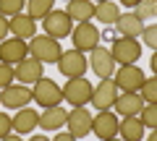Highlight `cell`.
I'll list each match as a JSON object with an SVG mask.
<instances>
[{
	"label": "cell",
	"mask_w": 157,
	"mask_h": 141,
	"mask_svg": "<svg viewBox=\"0 0 157 141\" xmlns=\"http://www.w3.org/2000/svg\"><path fill=\"white\" fill-rule=\"evenodd\" d=\"M141 0H121V6H126V8H136Z\"/></svg>",
	"instance_id": "cell-34"
},
{
	"label": "cell",
	"mask_w": 157,
	"mask_h": 141,
	"mask_svg": "<svg viewBox=\"0 0 157 141\" xmlns=\"http://www.w3.org/2000/svg\"><path fill=\"white\" fill-rule=\"evenodd\" d=\"M13 73H16V81L18 84H37L39 79H42V63L34 60V58H26V60H21L16 68H13Z\"/></svg>",
	"instance_id": "cell-17"
},
{
	"label": "cell",
	"mask_w": 157,
	"mask_h": 141,
	"mask_svg": "<svg viewBox=\"0 0 157 141\" xmlns=\"http://www.w3.org/2000/svg\"><path fill=\"white\" fill-rule=\"evenodd\" d=\"M94 3L92 0H71L66 8V13L71 16V21H78V24H84V21H92L94 18Z\"/></svg>",
	"instance_id": "cell-22"
},
{
	"label": "cell",
	"mask_w": 157,
	"mask_h": 141,
	"mask_svg": "<svg viewBox=\"0 0 157 141\" xmlns=\"http://www.w3.org/2000/svg\"><path fill=\"white\" fill-rule=\"evenodd\" d=\"M24 8H26V0H0V16H16V13H24Z\"/></svg>",
	"instance_id": "cell-26"
},
{
	"label": "cell",
	"mask_w": 157,
	"mask_h": 141,
	"mask_svg": "<svg viewBox=\"0 0 157 141\" xmlns=\"http://www.w3.org/2000/svg\"><path fill=\"white\" fill-rule=\"evenodd\" d=\"M66 118H68V110L55 105V107H45V113L39 115V128L42 131H60L66 125Z\"/></svg>",
	"instance_id": "cell-19"
},
{
	"label": "cell",
	"mask_w": 157,
	"mask_h": 141,
	"mask_svg": "<svg viewBox=\"0 0 157 141\" xmlns=\"http://www.w3.org/2000/svg\"><path fill=\"white\" fill-rule=\"evenodd\" d=\"M92 120H94V115H92L86 107H73V110H68V118H66L68 133H73L76 139L89 136V133H92Z\"/></svg>",
	"instance_id": "cell-11"
},
{
	"label": "cell",
	"mask_w": 157,
	"mask_h": 141,
	"mask_svg": "<svg viewBox=\"0 0 157 141\" xmlns=\"http://www.w3.org/2000/svg\"><path fill=\"white\" fill-rule=\"evenodd\" d=\"M16 81V73H13V65H6V63H0V89H6Z\"/></svg>",
	"instance_id": "cell-29"
},
{
	"label": "cell",
	"mask_w": 157,
	"mask_h": 141,
	"mask_svg": "<svg viewBox=\"0 0 157 141\" xmlns=\"http://www.w3.org/2000/svg\"><path fill=\"white\" fill-rule=\"evenodd\" d=\"M29 141H50V139H47V136H39V133H34Z\"/></svg>",
	"instance_id": "cell-37"
},
{
	"label": "cell",
	"mask_w": 157,
	"mask_h": 141,
	"mask_svg": "<svg viewBox=\"0 0 157 141\" xmlns=\"http://www.w3.org/2000/svg\"><path fill=\"white\" fill-rule=\"evenodd\" d=\"M60 55H63L60 42L52 39V37H47V34H42V37H32V39H29V58L39 60L42 65H45V63H58Z\"/></svg>",
	"instance_id": "cell-1"
},
{
	"label": "cell",
	"mask_w": 157,
	"mask_h": 141,
	"mask_svg": "<svg viewBox=\"0 0 157 141\" xmlns=\"http://www.w3.org/2000/svg\"><path fill=\"white\" fill-rule=\"evenodd\" d=\"M134 13L141 18V21H147V18H155V16H157V0H141L139 6H136Z\"/></svg>",
	"instance_id": "cell-27"
},
{
	"label": "cell",
	"mask_w": 157,
	"mask_h": 141,
	"mask_svg": "<svg viewBox=\"0 0 157 141\" xmlns=\"http://www.w3.org/2000/svg\"><path fill=\"white\" fill-rule=\"evenodd\" d=\"M105 141H123V139H115V136H113V139H105Z\"/></svg>",
	"instance_id": "cell-39"
},
{
	"label": "cell",
	"mask_w": 157,
	"mask_h": 141,
	"mask_svg": "<svg viewBox=\"0 0 157 141\" xmlns=\"http://www.w3.org/2000/svg\"><path fill=\"white\" fill-rule=\"evenodd\" d=\"M113 81H115L118 91H139L141 86H144L147 76H144V71L136 68V65H121V68H115Z\"/></svg>",
	"instance_id": "cell-8"
},
{
	"label": "cell",
	"mask_w": 157,
	"mask_h": 141,
	"mask_svg": "<svg viewBox=\"0 0 157 141\" xmlns=\"http://www.w3.org/2000/svg\"><path fill=\"white\" fill-rule=\"evenodd\" d=\"M34 99L32 89H29L26 84H11L6 86V89H0V105L8 110H21V107H29V102Z\"/></svg>",
	"instance_id": "cell-7"
},
{
	"label": "cell",
	"mask_w": 157,
	"mask_h": 141,
	"mask_svg": "<svg viewBox=\"0 0 157 141\" xmlns=\"http://www.w3.org/2000/svg\"><path fill=\"white\" fill-rule=\"evenodd\" d=\"M118 136L123 141H141L144 139V123L139 115H128L118 123Z\"/></svg>",
	"instance_id": "cell-21"
},
{
	"label": "cell",
	"mask_w": 157,
	"mask_h": 141,
	"mask_svg": "<svg viewBox=\"0 0 157 141\" xmlns=\"http://www.w3.org/2000/svg\"><path fill=\"white\" fill-rule=\"evenodd\" d=\"M141 99H144V105H157V76H152V79L144 81V86L139 89Z\"/></svg>",
	"instance_id": "cell-25"
},
{
	"label": "cell",
	"mask_w": 157,
	"mask_h": 141,
	"mask_svg": "<svg viewBox=\"0 0 157 141\" xmlns=\"http://www.w3.org/2000/svg\"><path fill=\"white\" fill-rule=\"evenodd\" d=\"M11 120H13V133H32L34 128H39V113L32 107H21Z\"/></svg>",
	"instance_id": "cell-20"
},
{
	"label": "cell",
	"mask_w": 157,
	"mask_h": 141,
	"mask_svg": "<svg viewBox=\"0 0 157 141\" xmlns=\"http://www.w3.org/2000/svg\"><path fill=\"white\" fill-rule=\"evenodd\" d=\"M42 29H45L47 37H52V39L60 42L63 37H71L73 21H71V16H68L66 11H55V8H52V11L42 18Z\"/></svg>",
	"instance_id": "cell-4"
},
{
	"label": "cell",
	"mask_w": 157,
	"mask_h": 141,
	"mask_svg": "<svg viewBox=\"0 0 157 141\" xmlns=\"http://www.w3.org/2000/svg\"><path fill=\"white\" fill-rule=\"evenodd\" d=\"M118 115L110 113V110H100V113L94 115V120H92V133L97 136L100 141L105 139H113V136H118Z\"/></svg>",
	"instance_id": "cell-14"
},
{
	"label": "cell",
	"mask_w": 157,
	"mask_h": 141,
	"mask_svg": "<svg viewBox=\"0 0 157 141\" xmlns=\"http://www.w3.org/2000/svg\"><path fill=\"white\" fill-rule=\"evenodd\" d=\"M0 141H24V139H21V136H16V133H8L6 139H0Z\"/></svg>",
	"instance_id": "cell-36"
},
{
	"label": "cell",
	"mask_w": 157,
	"mask_h": 141,
	"mask_svg": "<svg viewBox=\"0 0 157 141\" xmlns=\"http://www.w3.org/2000/svg\"><path fill=\"white\" fill-rule=\"evenodd\" d=\"M58 71H60L66 79H78V76H84V71H86V58H84V52H78V50H66L60 58H58Z\"/></svg>",
	"instance_id": "cell-9"
},
{
	"label": "cell",
	"mask_w": 157,
	"mask_h": 141,
	"mask_svg": "<svg viewBox=\"0 0 157 141\" xmlns=\"http://www.w3.org/2000/svg\"><path fill=\"white\" fill-rule=\"evenodd\" d=\"M97 3H105V0H97Z\"/></svg>",
	"instance_id": "cell-40"
},
{
	"label": "cell",
	"mask_w": 157,
	"mask_h": 141,
	"mask_svg": "<svg viewBox=\"0 0 157 141\" xmlns=\"http://www.w3.org/2000/svg\"><path fill=\"white\" fill-rule=\"evenodd\" d=\"M113 107H115V115L128 118V115H139L144 110V99H141L139 91H121Z\"/></svg>",
	"instance_id": "cell-15"
},
{
	"label": "cell",
	"mask_w": 157,
	"mask_h": 141,
	"mask_svg": "<svg viewBox=\"0 0 157 141\" xmlns=\"http://www.w3.org/2000/svg\"><path fill=\"white\" fill-rule=\"evenodd\" d=\"M92 91L94 86L84 79V76H78V79H68L66 86H63V99L73 107H86V102H92Z\"/></svg>",
	"instance_id": "cell-3"
},
{
	"label": "cell",
	"mask_w": 157,
	"mask_h": 141,
	"mask_svg": "<svg viewBox=\"0 0 157 141\" xmlns=\"http://www.w3.org/2000/svg\"><path fill=\"white\" fill-rule=\"evenodd\" d=\"M113 26H115L118 37H128V39H136V37H141V32H144V21H141L134 11L131 13H121Z\"/></svg>",
	"instance_id": "cell-16"
},
{
	"label": "cell",
	"mask_w": 157,
	"mask_h": 141,
	"mask_svg": "<svg viewBox=\"0 0 157 141\" xmlns=\"http://www.w3.org/2000/svg\"><path fill=\"white\" fill-rule=\"evenodd\" d=\"M52 141H78V139H76L73 133H58V136H55Z\"/></svg>",
	"instance_id": "cell-33"
},
{
	"label": "cell",
	"mask_w": 157,
	"mask_h": 141,
	"mask_svg": "<svg viewBox=\"0 0 157 141\" xmlns=\"http://www.w3.org/2000/svg\"><path fill=\"white\" fill-rule=\"evenodd\" d=\"M89 65H92V71H94L100 79H113V73H115V60H113V55H110V47L97 45L94 50H92Z\"/></svg>",
	"instance_id": "cell-13"
},
{
	"label": "cell",
	"mask_w": 157,
	"mask_h": 141,
	"mask_svg": "<svg viewBox=\"0 0 157 141\" xmlns=\"http://www.w3.org/2000/svg\"><path fill=\"white\" fill-rule=\"evenodd\" d=\"M147 141H157V128H152V133L147 136Z\"/></svg>",
	"instance_id": "cell-38"
},
{
	"label": "cell",
	"mask_w": 157,
	"mask_h": 141,
	"mask_svg": "<svg viewBox=\"0 0 157 141\" xmlns=\"http://www.w3.org/2000/svg\"><path fill=\"white\" fill-rule=\"evenodd\" d=\"M52 6H55V0H26V8H29L26 13L37 21V18H45L52 11Z\"/></svg>",
	"instance_id": "cell-24"
},
{
	"label": "cell",
	"mask_w": 157,
	"mask_h": 141,
	"mask_svg": "<svg viewBox=\"0 0 157 141\" xmlns=\"http://www.w3.org/2000/svg\"><path fill=\"white\" fill-rule=\"evenodd\" d=\"M141 39H144V45L149 47V50H157V24L144 26V32H141Z\"/></svg>",
	"instance_id": "cell-30"
},
{
	"label": "cell",
	"mask_w": 157,
	"mask_h": 141,
	"mask_svg": "<svg viewBox=\"0 0 157 141\" xmlns=\"http://www.w3.org/2000/svg\"><path fill=\"white\" fill-rule=\"evenodd\" d=\"M32 94H34V102L42 105V110H45V107H55V105H60V102H63V89L52 79H45V76L34 84Z\"/></svg>",
	"instance_id": "cell-6"
},
{
	"label": "cell",
	"mask_w": 157,
	"mask_h": 141,
	"mask_svg": "<svg viewBox=\"0 0 157 141\" xmlns=\"http://www.w3.org/2000/svg\"><path fill=\"white\" fill-rule=\"evenodd\" d=\"M8 24H11V34L18 37V39H32V37H37V24H34V18L29 13H16V16L8 18Z\"/></svg>",
	"instance_id": "cell-18"
},
{
	"label": "cell",
	"mask_w": 157,
	"mask_h": 141,
	"mask_svg": "<svg viewBox=\"0 0 157 141\" xmlns=\"http://www.w3.org/2000/svg\"><path fill=\"white\" fill-rule=\"evenodd\" d=\"M149 68H152V73L157 76V50H155V55H152V63H149Z\"/></svg>",
	"instance_id": "cell-35"
},
{
	"label": "cell",
	"mask_w": 157,
	"mask_h": 141,
	"mask_svg": "<svg viewBox=\"0 0 157 141\" xmlns=\"http://www.w3.org/2000/svg\"><path fill=\"white\" fill-rule=\"evenodd\" d=\"M144 128H157V105H144V110L139 113Z\"/></svg>",
	"instance_id": "cell-28"
},
{
	"label": "cell",
	"mask_w": 157,
	"mask_h": 141,
	"mask_svg": "<svg viewBox=\"0 0 157 141\" xmlns=\"http://www.w3.org/2000/svg\"><path fill=\"white\" fill-rule=\"evenodd\" d=\"M8 133H13V120L6 113H0V139H6Z\"/></svg>",
	"instance_id": "cell-31"
},
{
	"label": "cell",
	"mask_w": 157,
	"mask_h": 141,
	"mask_svg": "<svg viewBox=\"0 0 157 141\" xmlns=\"http://www.w3.org/2000/svg\"><path fill=\"white\" fill-rule=\"evenodd\" d=\"M66 3H71V0H66Z\"/></svg>",
	"instance_id": "cell-41"
},
{
	"label": "cell",
	"mask_w": 157,
	"mask_h": 141,
	"mask_svg": "<svg viewBox=\"0 0 157 141\" xmlns=\"http://www.w3.org/2000/svg\"><path fill=\"white\" fill-rule=\"evenodd\" d=\"M118 16H121V8L115 6V3H110V0H105V3H97L94 8V18L100 24H115Z\"/></svg>",
	"instance_id": "cell-23"
},
{
	"label": "cell",
	"mask_w": 157,
	"mask_h": 141,
	"mask_svg": "<svg viewBox=\"0 0 157 141\" xmlns=\"http://www.w3.org/2000/svg\"><path fill=\"white\" fill-rule=\"evenodd\" d=\"M118 94L121 91H118V86H115L113 79H100V84L92 91V105H94V110H110L115 105Z\"/></svg>",
	"instance_id": "cell-12"
},
{
	"label": "cell",
	"mask_w": 157,
	"mask_h": 141,
	"mask_svg": "<svg viewBox=\"0 0 157 141\" xmlns=\"http://www.w3.org/2000/svg\"><path fill=\"white\" fill-rule=\"evenodd\" d=\"M71 39H73V50H78V52H92L97 45H100V29H97L92 21L76 24L73 32H71Z\"/></svg>",
	"instance_id": "cell-5"
},
{
	"label": "cell",
	"mask_w": 157,
	"mask_h": 141,
	"mask_svg": "<svg viewBox=\"0 0 157 141\" xmlns=\"http://www.w3.org/2000/svg\"><path fill=\"white\" fill-rule=\"evenodd\" d=\"M110 55L115 65H136V60L141 58V45L128 37H115L110 42Z\"/></svg>",
	"instance_id": "cell-2"
},
{
	"label": "cell",
	"mask_w": 157,
	"mask_h": 141,
	"mask_svg": "<svg viewBox=\"0 0 157 141\" xmlns=\"http://www.w3.org/2000/svg\"><path fill=\"white\" fill-rule=\"evenodd\" d=\"M8 34H11V24H8L6 16H0V42L8 39Z\"/></svg>",
	"instance_id": "cell-32"
},
{
	"label": "cell",
	"mask_w": 157,
	"mask_h": 141,
	"mask_svg": "<svg viewBox=\"0 0 157 141\" xmlns=\"http://www.w3.org/2000/svg\"><path fill=\"white\" fill-rule=\"evenodd\" d=\"M29 58V45L26 39H18V37H8V39L0 42V63L6 65H18L21 60Z\"/></svg>",
	"instance_id": "cell-10"
}]
</instances>
